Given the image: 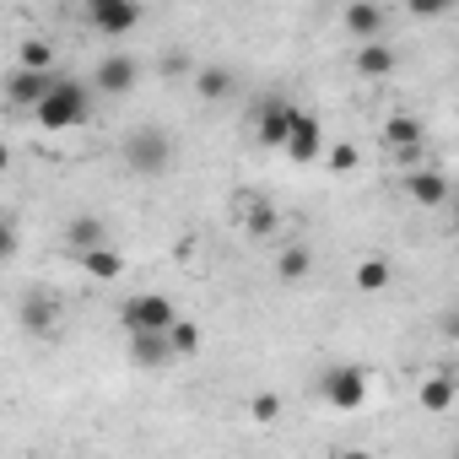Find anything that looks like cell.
Wrapping results in <instances>:
<instances>
[{
    "label": "cell",
    "instance_id": "1",
    "mask_svg": "<svg viewBox=\"0 0 459 459\" xmlns=\"http://www.w3.org/2000/svg\"><path fill=\"white\" fill-rule=\"evenodd\" d=\"M87 114H92V98H87V87L71 82V76H60L55 92L33 108L39 130H76V125H87Z\"/></svg>",
    "mask_w": 459,
    "mask_h": 459
},
{
    "label": "cell",
    "instance_id": "2",
    "mask_svg": "<svg viewBox=\"0 0 459 459\" xmlns=\"http://www.w3.org/2000/svg\"><path fill=\"white\" fill-rule=\"evenodd\" d=\"M168 162H173V141H168L157 125L125 135V168H130L135 178H157V173H168Z\"/></svg>",
    "mask_w": 459,
    "mask_h": 459
},
{
    "label": "cell",
    "instance_id": "3",
    "mask_svg": "<svg viewBox=\"0 0 459 459\" xmlns=\"http://www.w3.org/2000/svg\"><path fill=\"white\" fill-rule=\"evenodd\" d=\"M119 319H125V330H130V335H168L184 314H178L162 292H141V298L119 303Z\"/></svg>",
    "mask_w": 459,
    "mask_h": 459
},
{
    "label": "cell",
    "instance_id": "4",
    "mask_svg": "<svg viewBox=\"0 0 459 459\" xmlns=\"http://www.w3.org/2000/svg\"><path fill=\"white\" fill-rule=\"evenodd\" d=\"M314 389H319L325 405H335V411H357V405L368 400V373L341 362V368H325V373L314 378Z\"/></svg>",
    "mask_w": 459,
    "mask_h": 459
},
{
    "label": "cell",
    "instance_id": "5",
    "mask_svg": "<svg viewBox=\"0 0 459 459\" xmlns=\"http://www.w3.org/2000/svg\"><path fill=\"white\" fill-rule=\"evenodd\" d=\"M87 28L103 39H130L141 28V6L135 0H92L87 6Z\"/></svg>",
    "mask_w": 459,
    "mask_h": 459
},
{
    "label": "cell",
    "instance_id": "6",
    "mask_svg": "<svg viewBox=\"0 0 459 459\" xmlns=\"http://www.w3.org/2000/svg\"><path fill=\"white\" fill-rule=\"evenodd\" d=\"M292 125H298V108H292L287 98H265L260 114H255V135H260V146H281V152H287Z\"/></svg>",
    "mask_w": 459,
    "mask_h": 459
},
{
    "label": "cell",
    "instance_id": "7",
    "mask_svg": "<svg viewBox=\"0 0 459 459\" xmlns=\"http://www.w3.org/2000/svg\"><path fill=\"white\" fill-rule=\"evenodd\" d=\"M341 28H346V39H357V49H362V44H378V39H384L389 12L373 6V0H351V6L341 12Z\"/></svg>",
    "mask_w": 459,
    "mask_h": 459
},
{
    "label": "cell",
    "instance_id": "8",
    "mask_svg": "<svg viewBox=\"0 0 459 459\" xmlns=\"http://www.w3.org/2000/svg\"><path fill=\"white\" fill-rule=\"evenodd\" d=\"M135 82H141V60H135V55H108V60L92 71V87H98V92H108V98L135 92Z\"/></svg>",
    "mask_w": 459,
    "mask_h": 459
},
{
    "label": "cell",
    "instance_id": "9",
    "mask_svg": "<svg viewBox=\"0 0 459 459\" xmlns=\"http://www.w3.org/2000/svg\"><path fill=\"white\" fill-rule=\"evenodd\" d=\"M325 125L314 119V114H303L298 108V125H292V141H287V157L298 162V168H308V162H325Z\"/></svg>",
    "mask_w": 459,
    "mask_h": 459
},
{
    "label": "cell",
    "instance_id": "10",
    "mask_svg": "<svg viewBox=\"0 0 459 459\" xmlns=\"http://www.w3.org/2000/svg\"><path fill=\"white\" fill-rule=\"evenodd\" d=\"M55 82H60V76H39V71H22V65H17V71L6 76V98H12L17 108H39V103L55 92Z\"/></svg>",
    "mask_w": 459,
    "mask_h": 459
},
{
    "label": "cell",
    "instance_id": "11",
    "mask_svg": "<svg viewBox=\"0 0 459 459\" xmlns=\"http://www.w3.org/2000/svg\"><path fill=\"white\" fill-rule=\"evenodd\" d=\"M405 195L416 200V205H427V211H437V205H448V178L437 173V168H416V173H405Z\"/></svg>",
    "mask_w": 459,
    "mask_h": 459
},
{
    "label": "cell",
    "instance_id": "12",
    "mask_svg": "<svg viewBox=\"0 0 459 459\" xmlns=\"http://www.w3.org/2000/svg\"><path fill=\"white\" fill-rule=\"evenodd\" d=\"M351 281H357V292H362V298H378V292H389L394 271H389V260H384V255H362V260H357V271H351Z\"/></svg>",
    "mask_w": 459,
    "mask_h": 459
},
{
    "label": "cell",
    "instance_id": "13",
    "mask_svg": "<svg viewBox=\"0 0 459 459\" xmlns=\"http://www.w3.org/2000/svg\"><path fill=\"white\" fill-rule=\"evenodd\" d=\"M421 135H427V125H421L416 114H389V119H384V141H389L394 152H421Z\"/></svg>",
    "mask_w": 459,
    "mask_h": 459
},
{
    "label": "cell",
    "instance_id": "14",
    "mask_svg": "<svg viewBox=\"0 0 459 459\" xmlns=\"http://www.w3.org/2000/svg\"><path fill=\"white\" fill-rule=\"evenodd\" d=\"M178 351H173V341L168 335H130V362L135 368H168Z\"/></svg>",
    "mask_w": 459,
    "mask_h": 459
},
{
    "label": "cell",
    "instance_id": "15",
    "mask_svg": "<svg viewBox=\"0 0 459 459\" xmlns=\"http://www.w3.org/2000/svg\"><path fill=\"white\" fill-rule=\"evenodd\" d=\"M351 65H357V76H368V82H384V76H394V49H389L384 39H378V44H362Z\"/></svg>",
    "mask_w": 459,
    "mask_h": 459
},
{
    "label": "cell",
    "instance_id": "16",
    "mask_svg": "<svg viewBox=\"0 0 459 459\" xmlns=\"http://www.w3.org/2000/svg\"><path fill=\"white\" fill-rule=\"evenodd\" d=\"M416 405L432 411V416H443V411L454 405V378H448V373H432V378L416 389Z\"/></svg>",
    "mask_w": 459,
    "mask_h": 459
},
{
    "label": "cell",
    "instance_id": "17",
    "mask_svg": "<svg viewBox=\"0 0 459 459\" xmlns=\"http://www.w3.org/2000/svg\"><path fill=\"white\" fill-rule=\"evenodd\" d=\"M65 244H71L76 255H92V249H103V221H98V216H76V221L65 227Z\"/></svg>",
    "mask_w": 459,
    "mask_h": 459
},
{
    "label": "cell",
    "instance_id": "18",
    "mask_svg": "<svg viewBox=\"0 0 459 459\" xmlns=\"http://www.w3.org/2000/svg\"><path fill=\"white\" fill-rule=\"evenodd\" d=\"M82 271L92 276V281H119L125 276V260H119V249H92V255H82Z\"/></svg>",
    "mask_w": 459,
    "mask_h": 459
},
{
    "label": "cell",
    "instance_id": "19",
    "mask_svg": "<svg viewBox=\"0 0 459 459\" xmlns=\"http://www.w3.org/2000/svg\"><path fill=\"white\" fill-rule=\"evenodd\" d=\"M308 265H314V255H308L303 244H292V249H281V255H276V276H281V281H303V276H308Z\"/></svg>",
    "mask_w": 459,
    "mask_h": 459
},
{
    "label": "cell",
    "instance_id": "20",
    "mask_svg": "<svg viewBox=\"0 0 459 459\" xmlns=\"http://www.w3.org/2000/svg\"><path fill=\"white\" fill-rule=\"evenodd\" d=\"M17 65H22V71H39V76H55V49H49L44 39H28Z\"/></svg>",
    "mask_w": 459,
    "mask_h": 459
},
{
    "label": "cell",
    "instance_id": "21",
    "mask_svg": "<svg viewBox=\"0 0 459 459\" xmlns=\"http://www.w3.org/2000/svg\"><path fill=\"white\" fill-rule=\"evenodd\" d=\"M22 325H28L33 335H49V330H55V303H44V298H28V308H22Z\"/></svg>",
    "mask_w": 459,
    "mask_h": 459
},
{
    "label": "cell",
    "instance_id": "22",
    "mask_svg": "<svg viewBox=\"0 0 459 459\" xmlns=\"http://www.w3.org/2000/svg\"><path fill=\"white\" fill-rule=\"evenodd\" d=\"M244 227H249V233H255V238H271V233H276V205H271V200H260V205H249V216H244Z\"/></svg>",
    "mask_w": 459,
    "mask_h": 459
},
{
    "label": "cell",
    "instance_id": "23",
    "mask_svg": "<svg viewBox=\"0 0 459 459\" xmlns=\"http://www.w3.org/2000/svg\"><path fill=\"white\" fill-rule=\"evenodd\" d=\"M195 92L200 98H227V92H233V71H200L195 76Z\"/></svg>",
    "mask_w": 459,
    "mask_h": 459
},
{
    "label": "cell",
    "instance_id": "24",
    "mask_svg": "<svg viewBox=\"0 0 459 459\" xmlns=\"http://www.w3.org/2000/svg\"><path fill=\"white\" fill-rule=\"evenodd\" d=\"M168 341H173V351H178V357H195V351H200V325L178 319V325L168 330Z\"/></svg>",
    "mask_w": 459,
    "mask_h": 459
},
{
    "label": "cell",
    "instance_id": "25",
    "mask_svg": "<svg viewBox=\"0 0 459 459\" xmlns=\"http://www.w3.org/2000/svg\"><path fill=\"white\" fill-rule=\"evenodd\" d=\"M249 416H255L260 427H271V421L281 416V394H276V389H260V394L249 400Z\"/></svg>",
    "mask_w": 459,
    "mask_h": 459
},
{
    "label": "cell",
    "instance_id": "26",
    "mask_svg": "<svg viewBox=\"0 0 459 459\" xmlns=\"http://www.w3.org/2000/svg\"><path fill=\"white\" fill-rule=\"evenodd\" d=\"M325 162H330V173H351L362 157H357V146H351V141H335V146L325 152Z\"/></svg>",
    "mask_w": 459,
    "mask_h": 459
},
{
    "label": "cell",
    "instance_id": "27",
    "mask_svg": "<svg viewBox=\"0 0 459 459\" xmlns=\"http://www.w3.org/2000/svg\"><path fill=\"white\" fill-rule=\"evenodd\" d=\"M341 459H378V454H368V448H346Z\"/></svg>",
    "mask_w": 459,
    "mask_h": 459
},
{
    "label": "cell",
    "instance_id": "28",
    "mask_svg": "<svg viewBox=\"0 0 459 459\" xmlns=\"http://www.w3.org/2000/svg\"><path fill=\"white\" fill-rule=\"evenodd\" d=\"M448 335H459V308H454V319H448Z\"/></svg>",
    "mask_w": 459,
    "mask_h": 459
},
{
    "label": "cell",
    "instance_id": "29",
    "mask_svg": "<svg viewBox=\"0 0 459 459\" xmlns=\"http://www.w3.org/2000/svg\"><path fill=\"white\" fill-rule=\"evenodd\" d=\"M448 459H459V443H454V454H448Z\"/></svg>",
    "mask_w": 459,
    "mask_h": 459
},
{
    "label": "cell",
    "instance_id": "30",
    "mask_svg": "<svg viewBox=\"0 0 459 459\" xmlns=\"http://www.w3.org/2000/svg\"><path fill=\"white\" fill-rule=\"evenodd\" d=\"M454 227H459V221H454Z\"/></svg>",
    "mask_w": 459,
    "mask_h": 459
}]
</instances>
